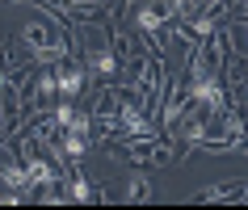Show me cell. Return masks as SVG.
Returning <instances> with one entry per match:
<instances>
[{"instance_id": "6da1fadb", "label": "cell", "mask_w": 248, "mask_h": 210, "mask_svg": "<svg viewBox=\"0 0 248 210\" xmlns=\"http://www.w3.org/2000/svg\"><path fill=\"white\" fill-rule=\"evenodd\" d=\"M126 197H131V202H143V197H147V181H143V177H135V181H131Z\"/></svg>"}]
</instances>
